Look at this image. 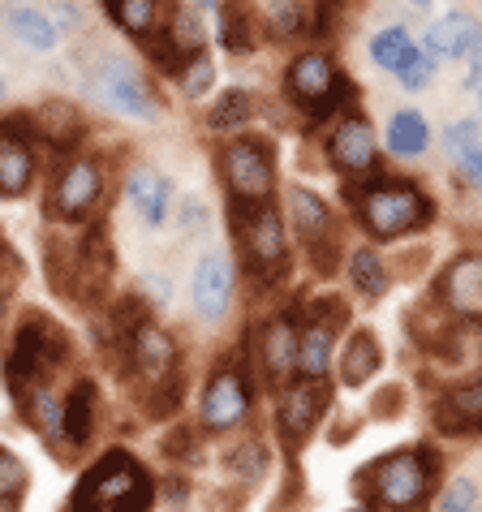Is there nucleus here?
Segmentation results:
<instances>
[{"label": "nucleus", "instance_id": "obj_51", "mask_svg": "<svg viewBox=\"0 0 482 512\" xmlns=\"http://www.w3.org/2000/svg\"><path fill=\"white\" fill-rule=\"evenodd\" d=\"M0 95H5V82H0Z\"/></svg>", "mask_w": 482, "mask_h": 512}, {"label": "nucleus", "instance_id": "obj_42", "mask_svg": "<svg viewBox=\"0 0 482 512\" xmlns=\"http://www.w3.org/2000/svg\"><path fill=\"white\" fill-rule=\"evenodd\" d=\"M431 74H435V61L418 48V52L405 61V69H401V87H405V91H418V87H427V82H431Z\"/></svg>", "mask_w": 482, "mask_h": 512}, {"label": "nucleus", "instance_id": "obj_37", "mask_svg": "<svg viewBox=\"0 0 482 512\" xmlns=\"http://www.w3.org/2000/svg\"><path fill=\"white\" fill-rule=\"evenodd\" d=\"M448 151L457 155L461 164H470L474 155L482 151V125L478 121H457V125H448Z\"/></svg>", "mask_w": 482, "mask_h": 512}, {"label": "nucleus", "instance_id": "obj_20", "mask_svg": "<svg viewBox=\"0 0 482 512\" xmlns=\"http://www.w3.org/2000/svg\"><path fill=\"white\" fill-rule=\"evenodd\" d=\"M379 366H384V349H379L375 332L358 327V332L345 340L340 358H336V375H340V383H345V388H366V383L379 375Z\"/></svg>", "mask_w": 482, "mask_h": 512}, {"label": "nucleus", "instance_id": "obj_11", "mask_svg": "<svg viewBox=\"0 0 482 512\" xmlns=\"http://www.w3.org/2000/svg\"><path fill=\"white\" fill-rule=\"evenodd\" d=\"M91 91L104 99L108 108L125 112V117H143V121L155 117V99L147 91V82L138 78V69L125 61V56H104V65H99Z\"/></svg>", "mask_w": 482, "mask_h": 512}, {"label": "nucleus", "instance_id": "obj_43", "mask_svg": "<svg viewBox=\"0 0 482 512\" xmlns=\"http://www.w3.org/2000/svg\"><path fill=\"white\" fill-rule=\"evenodd\" d=\"M401 401H405L401 383H392L384 396H375V414H379V418H388V414H396V409H401Z\"/></svg>", "mask_w": 482, "mask_h": 512}, {"label": "nucleus", "instance_id": "obj_6", "mask_svg": "<svg viewBox=\"0 0 482 512\" xmlns=\"http://www.w3.org/2000/svg\"><path fill=\"white\" fill-rule=\"evenodd\" d=\"M250 396H254V379L246 371V362H224L203 388V405H198V426L207 435H224L237 431L250 418Z\"/></svg>", "mask_w": 482, "mask_h": 512}, {"label": "nucleus", "instance_id": "obj_21", "mask_svg": "<svg viewBox=\"0 0 482 512\" xmlns=\"http://www.w3.org/2000/svg\"><path fill=\"white\" fill-rule=\"evenodd\" d=\"M22 409V418L31 431H39L48 439V444L61 448L65 444V435H61V409H65V396H56L52 392V379L48 383H35V388H26L22 396H13Z\"/></svg>", "mask_w": 482, "mask_h": 512}, {"label": "nucleus", "instance_id": "obj_50", "mask_svg": "<svg viewBox=\"0 0 482 512\" xmlns=\"http://www.w3.org/2000/svg\"><path fill=\"white\" fill-rule=\"evenodd\" d=\"M414 5H427V0H414Z\"/></svg>", "mask_w": 482, "mask_h": 512}, {"label": "nucleus", "instance_id": "obj_29", "mask_svg": "<svg viewBox=\"0 0 482 512\" xmlns=\"http://www.w3.org/2000/svg\"><path fill=\"white\" fill-rule=\"evenodd\" d=\"M349 280L358 284L362 297H384V293H388V267H384V259H379V250H371V246L353 250V259H349Z\"/></svg>", "mask_w": 482, "mask_h": 512}, {"label": "nucleus", "instance_id": "obj_34", "mask_svg": "<svg viewBox=\"0 0 482 512\" xmlns=\"http://www.w3.org/2000/svg\"><path fill=\"white\" fill-rule=\"evenodd\" d=\"M168 44H173L177 56H198L203 48V22L190 5H177L173 9V22H168Z\"/></svg>", "mask_w": 482, "mask_h": 512}, {"label": "nucleus", "instance_id": "obj_19", "mask_svg": "<svg viewBox=\"0 0 482 512\" xmlns=\"http://www.w3.org/2000/svg\"><path fill=\"white\" fill-rule=\"evenodd\" d=\"M99 422V392L91 379H78L74 388L65 392V409H61V435L65 448H87Z\"/></svg>", "mask_w": 482, "mask_h": 512}, {"label": "nucleus", "instance_id": "obj_35", "mask_svg": "<svg viewBox=\"0 0 482 512\" xmlns=\"http://www.w3.org/2000/svg\"><path fill=\"white\" fill-rule=\"evenodd\" d=\"M220 39L229 52H246L250 48V5L246 0H224L220 9Z\"/></svg>", "mask_w": 482, "mask_h": 512}, {"label": "nucleus", "instance_id": "obj_30", "mask_svg": "<svg viewBox=\"0 0 482 512\" xmlns=\"http://www.w3.org/2000/svg\"><path fill=\"white\" fill-rule=\"evenodd\" d=\"M9 31L18 35V44L35 48V52H52L56 48V26L39 9H13L9 13Z\"/></svg>", "mask_w": 482, "mask_h": 512}, {"label": "nucleus", "instance_id": "obj_22", "mask_svg": "<svg viewBox=\"0 0 482 512\" xmlns=\"http://www.w3.org/2000/svg\"><path fill=\"white\" fill-rule=\"evenodd\" d=\"M478 39H482V26L474 13H448V18L431 22V31H427L431 52L444 56V61H465L478 48Z\"/></svg>", "mask_w": 482, "mask_h": 512}, {"label": "nucleus", "instance_id": "obj_40", "mask_svg": "<svg viewBox=\"0 0 482 512\" xmlns=\"http://www.w3.org/2000/svg\"><path fill=\"white\" fill-rule=\"evenodd\" d=\"M211 78H216V69H211V61H207V56H190V61L181 65V95H190V99L207 95Z\"/></svg>", "mask_w": 482, "mask_h": 512}, {"label": "nucleus", "instance_id": "obj_46", "mask_svg": "<svg viewBox=\"0 0 482 512\" xmlns=\"http://www.w3.org/2000/svg\"><path fill=\"white\" fill-rule=\"evenodd\" d=\"M465 168H470V177H474V181H478V186H482V151H478V155H474V160H470V164H465Z\"/></svg>", "mask_w": 482, "mask_h": 512}, {"label": "nucleus", "instance_id": "obj_8", "mask_svg": "<svg viewBox=\"0 0 482 512\" xmlns=\"http://www.w3.org/2000/svg\"><path fill=\"white\" fill-rule=\"evenodd\" d=\"M328 401H332V388L328 383H315V379H293L289 388H280L276 396V435L285 439V448H302L310 431L323 422L328 414Z\"/></svg>", "mask_w": 482, "mask_h": 512}, {"label": "nucleus", "instance_id": "obj_41", "mask_svg": "<svg viewBox=\"0 0 482 512\" xmlns=\"http://www.w3.org/2000/svg\"><path fill=\"white\" fill-rule=\"evenodd\" d=\"M35 130L44 138H52V142H65L69 130H74V112L61 108V104H48L44 112H35Z\"/></svg>", "mask_w": 482, "mask_h": 512}, {"label": "nucleus", "instance_id": "obj_44", "mask_svg": "<svg viewBox=\"0 0 482 512\" xmlns=\"http://www.w3.org/2000/svg\"><path fill=\"white\" fill-rule=\"evenodd\" d=\"M13 280H18V263H13L9 246H0V297L13 289Z\"/></svg>", "mask_w": 482, "mask_h": 512}, {"label": "nucleus", "instance_id": "obj_14", "mask_svg": "<svg viewBox=\"0 0 482 512\" xmlns=\"http://www.w3.org/2000/svg\"><path fill=\"white\" fill-rule=\"evenodd\" d=\"M190 297H194V310L203 323H220L224 315H229L233 306V263L229 254L211 250L198 259L194 267V280H190Z\"/></svg>", "mask_w": 482, "mask_h": 512}, {"label": "nucleus", "instance_id": "obj_1", "mask_svg": "<svg viewBox=\"0 0 482 512\" xmlns=\"http://www.w3.org/2000/svg\"><path fill=\"white\" fill-rule=\"evenodd\" d=\"M362 504L375 512H422L439 491V452L431 444L396 448L353 474Z\"/></svg>", "mask_w": 482, "mask_h": 512}, {"label": "nucleus", "instance_id": "obj_3", "mask_svg": "<svg viewBox=\"0 0 482 512\" xmlns=\"http://www.w3.org/2000/svg\"><path fill=\"white\" fill-rule=\"evenodd\" d=\"M69 362V336L48 315H26V323L13 336V349L5 353V383L13 396H22L35 383H48Z\"/></svg>", "mask_w": 482, "mask_h": 512}, {"label": "nucleus", "instance_id": "obj_38", "mask_svg": "<svg viewBox=\"0 0 482 512\" xmlns=\"http://www.w3.org/2000/svg\"><path fill=\"white\" fill-rule=\"evenodd\" d=\"M26 465L13 457L9 448H0V500H22V491H26Z\"/></svg>", "mask_w": 482, "mask_h": 512}, {"label": "nucleus", "instance_id": "obj_16", "mask_svg": "<svg viewBox=\"0 0 482 512\" xmlns=\"http://www.w3.org/2000/svg\"><path fill=\"white\" fill-rule=\"evenodd\" d=\"M332 164L345 177H366L375 173V134L366 117H345L332 134Z\"/></svg>", "mask_w": 482, "mask_h": 512}, {"label": "nucleus", "instance_id": "obj_25", "mask_svg": "<svg viewBox=\"0 0 482 512\" xmlns=\"http://www.w3.org/2000/svg\"><path fill=\"white\" fill-rule=\"evenodd\" d=\"M125 194H130L134 211L143 216V224H164L168 216V198H173V190H168L164 173H155V168H134L130 181H125Z\"/></svg>", "mask_w": 482, "mask_h": 512}, {"label": "nucleus", "instance_id": "obj_18", "mask_svg": "<svg viewBox=\"0 0 482 512\" xmlns=\"http://www.w3.org/2000/svg\"><path fill=\"white\" fill-rule=\"evenodd\" d=\"M112 276V250H108V233L91 229L78 241V280H74V297L78 302H95L104 293V284Z\"/></svg>", "mask_w": 482, "mask_h": 512}, {"label": "nucleus", "instance_id": "obj_12", "mask_svg": "<svg viewBox=\"0 0 482 512\" xmlns=\"http://www.w3.org/2000/svg\"><path fill=\"white\" fill-rule=\"evenodd\" d=\"M99 190H104V173H99V164L78 155V160H69L61 173H56L48 207H52L56 220H82L99 203Z\"/></svg>", "mask_w": 482, "mask_h": 512}, {"label": "nucleus", "instance_id": "obj_27", "mask_svg": "<svg viewBox=\"0 0 482 512\" xmlns=\"http://www.w3.org/2000/svg\"><path fill=\"white\" fill-rule=\"evenodd\" d=\"M224 469H229V478L241 482V487H254V482L267 478V469H272V457H267V448L259 439H241V444L229 448V457H224Z\"/></svg>", "mask_w": 482, "mask_h": 512}, {"label": "nucleus", "instance_id": "obj_48", "mask_svg": "<svg viewBox=\"0 0 482 512\" xmlns=\"http://www.w3.org/2000/svg\"><path fill=\"white\" fill-rule=\"evenodd\" d=\"M349 512H375V508H366V504H358V508H349Z\"/></svg>", "mask_w": 482, "mask_h": 512}, {"label": "nucleus", "instance_id": "obj_53", "mask_svg": "<svg viewBox=\"0 0 482 512\" xmlns=\"http://www.w3.org/2000/svg\"><path fill=\"white\" fill-rule=\"evenodd\" d=\"M478 512H482V508H478Z\"/></svg>", "mask_w": 482, "mask_h": 512}, {"label": "nucleus", "instance_id": "obj_5", "mask_svg": "<svg viewBox=\"0 0 482 512\" xmlns=\"http://www.w3.org/2000/svg\"><path fill=\"white\" fill-rule=\"evenodd\" d=\"M233 211H237V237H241V246H246L250 272L263 280H276L289 263L285 220L276 216L272 203H233Z\"/></svg>", "mask_w": 482, "mask_h": 512}, {"label": "nucleus", "instance_id": "obj_24", "mask_svg": "<svg viewBox=\"0 0 482 512\" xmlns=\"http://www.w3.org/2000/svg\"><path fill=\"white\" fill-rule=\"evenodd\" d=\"M332 353H336V327L306 319L302 323V340H297V379L328 383Z\"/></svg>", "mask_w": 482, "mask_h": 512}, {"label": "nucleus", "instance_id": "obj_36", "mask_svg": "<svg viewBox=\"0 0 482 512\" xmlns=\"http://www.w3.org/2000/svg\"><path fill=\"white\" fill-rule=\"evenodd\" d=\"M112 18L130 35L147 39L155 31V18H160V5H155V0H112Z\"/></svg>", "mask_w": 482, "mask_h": 512}, {"label": "nucleus", "instance_id": "obj_10", "mask_svg": "<svg viewBox=\"0 0 482 512\" xmlns=\"http://www.w3.org/2000/svg\"><path fill=\"white\" fill-rule=\"evenodd\" d=\"M125 358H130V375L143 383V392H155L160 383H168V379H177L173 371H177V340L164 332V327H155V323H147V327H138V332L125 340Z\"/></svg>", "mask_w": 482, "mask_h": 512}, {"label": "nucleus", "instance_id": "obj_17", "mask_svg": "<svg viewBox=\"0 0 482 512\" xmlns=\"http://www.w3.org/2000/svg\"><path fill=\"white\" fill-rule=\"evenodd\" d=\"M336 69L328 61V52H302L297 61L289 65V95L302 104L306 112L319 108L323 99H328L336 91Z\"/></svg>", "mask_w": 482, "mask_h": 512}, {"label": "nucleus", "instance_id": "obj_2", "mask_svg": "<svg viewBox=\"0 0 482 512\" xmlns=\"http://www.w3.org/2000/svg\"><path fill=\"white\" fill-rule=\"evenodd\" d=\"M151 508H155V478L125 448L104 452L74 482V495H69V512H151Z\"/></svg>", "mask_w": 482, "mask_h": 512}, {"label": "nucleus", "instance_id": "obj_39", "mask_svg": "<svg viewBox=\"0 0 482 512\" xmlns=\"http://www.w3.org/2000/svg\"><path fill=\"white\" fill-rule=\"evenodd\" d=\"M246 117H250V95H246V91H229L216 108H211L207 121L216 125V130H229V125H241Z\"/></svg>", "mask_w": 482, "mask_h": 512}, {"label": "nucleus", "instance_id": "obj_32", "mask_svg": "<svg viewBox=\"0 0 482 512\" xmlns=\"http://www.w3.org/2000/svg\"><path fill=\"white\" fill-rule=\"evenodd\" d=\"M478 508H482V487L474 474H452L435 491V512H478Z\"/></svg>", "mask_w": 482, "mask_h": 512}, {"label": "nucleus", "instance_id": "obj_28", "mask_svg": "<svg viewBox=\"0 0 482 512\" xmlns=\"http://www.w3.org/2000/svg\"><path fill=\"white\" fill-rule=\"evenodd\" d=\"M431 142V130H427V117L422 112H396V117L388 121V147L396 155H422Z\"/></svg>", "mask_w": 482, "mask_h": 512}, {"label": "nucleus", "instance_id": "obj_33", "mask_svg": "<svg viewBox=\"0 0 482 512\" xmlns=\"http://www.w3.org/2000/svg\"><path fill=\"white\" fill-rule=\"evenodd\" d=\"M414 52H418V48H414V39H409L405 26H388V31H379V35L371 39V56H375V65L396 69V74H401L405 61H409Z\"/></svg>", "mask_w": 482, "mask_h": 512}, {"label": "nucleus", "instance_id": "obj_45", "mask_svg": "<svg viewBox=\"0 0 482 512\" xmlns=\"http://www.w3.org/2000/svg\"><path fill=\"white\" fill-rule=\"evenodd\" d=\"M470 91L482 95V39H478V48L470 52Z\"/></svg>", "mask_w": 482, "mask_h": 512}, {"label": "nucleus", "instance_id": "obj_15", "mask_svg": "<svg viewBox=\"0 0 482 512\" xmlns=\"http://www.w3.org/2000/svg\"><path fill=\"white\" fill-rule=\"evenodd\" d=\"M431 418H435V431H444L452 439L482 435V371L465 383H452L444 396H435Z\"/></svg>", "mask_w": 482, "mask_h": 512}, {"label": "nucleus", "instance_id": "obj_7", "mask_svg": "<svg viewBox=\"0 0 482 512\" xmlns=\"http://www.w3.org/2000/svg\"><path fill=\"white\" fill-rule=\"evenodd\" d=\"M220 173L233 190V203H267V194L276 186L272 155L259 138H237L220 155Z\"/></svg>", "mask_w": 482, "mask_h": 512}, {"label": "nucleus", "instance_id": "obj_13", "mask_svg": "<svg viewBox=\"0 0 482 512\" xmlns=\"http://www.w3.org/2000/svg\"><path fill=\"white\" fill-rule=\"evenodd\" d=\"M297 340H302V327H297L293 315H272L259 336V353L254 358H259V371L276 392L297 379Z\"/></svg>", "mask_w": 482, "mask_h": 512}, {"label": "nucleus", "instance_id": "obj_26", "mask_svg": "<svg viewBox=\"0 0 482 512\" xmlns=\"http://www.w3.org/2000/svg\"><path fill=\"white\" fill-rule=\"evenodd\" d=\"M289 216H293V229H297V237H302L306 246H319V241H328L332 216H328V203H323L315 190L293 186L289 190Z\"/></svg>", "mask_w": 482, "mask_h": 512}, {"label": "nucleus", "instance_id": "obj_31", "mask_svg": "<svg viewBox=\"0 0 482 512\" xmlns=\"http://www.w3.org/2000/svg\"><path fill=\"white\" fill-rule=\"evenodd\" d=\"M267 22H272V31L280 39H297L315 31V9L302 5V0H272L267 5Z\"/></svg>", "mask_w": 482, "mask_h": 512}, {"label": "nucleus", "instance_id": "obj_47", "mask_svg": "<svg viewBox=\"0 0 482 512\" xmlns=\"http://www.w3.org/2000/svg\"><path fill=\"white\" fill-rule=\"evenodd\" d=\"M0 512H22V500H0Z\"/></svg>", "mask_w": 482, "mask_h": 512}, {"label": "nucleus", "instance_id": "obj_49", "mask_svg": "<svg viewBox=\"0 0 482 512\" xmlns=\"http://www.w3.org/2000/svg\"><path fill=\"white\" fill-rule=\"evenodd\" d=\"M194 5H216V0H194Z\"/></svg>", "mask_w": 482, "mask_h": 512}, {"label": "nucleus", "instance_id": "obj_4", "mask_svg": "<svg viewBox=\"0 0 482 512\" xmlns=\"http://www.w3.org/2000/svg\"><path fill=\"white\" fill-rule=\"evenodd\" d=\"M358 220L371 237L392 241L431 220V198L414 186H371L358 198Z\"/></svg>", "mask_w": 482, "mask_h": 512}, {"label": "nucleus", "instance_id": "obj_52", "mask_svg": "<svg viewBox=\"0 0 482 512\" xmlns=\"http://www.w3.org/2000/svg\"><path fill=\"white\" fill-rule=\"evenodd\" d=\"M0 319H5V315H0Z\"/></svg>", "mask_w": 482, "mask_h": 512}, {"label": "nucleus", "instance_id": "obj_9", "mask_svg": "<svg viewBox=\"0 0 482 512\" xmlns=\"http://www.w3.org/2000/svg\"><path fill=\"white\" fill-rule=\"evenodd\" d=\"M435 302L457 323H482V254H457L439 272Z\"/></svg>", "mask_w": 482, "mask_h": 512}, {"label": "nucleus", "instance_id": "obj_23", "mask_svg": "<svg viewBox=\"0 0 482 512\" xmlns=\"http://www.w3.org/2000/svg\"><path fill=\"white\" fill-rule=\"evenodd\" d=\"M31 173H35L31 142L22 138L18 125H5V130H0V194L18 198L26 186H31Z\"/></svg>", "mask_w": 482, "mask_h": 512}]
</instances>
